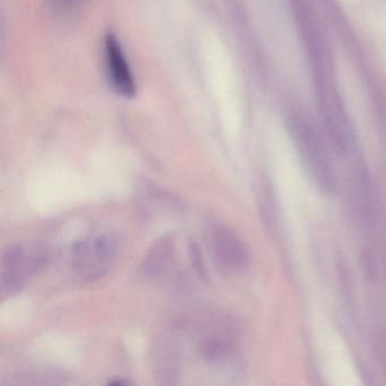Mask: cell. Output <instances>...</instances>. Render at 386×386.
Segmentation results:
<instances>
[{
    "label": "cell",
    "mask_w": 386,
    "mask_h": 386,
    "mask_svg": "<svg viewBox=\"0 0 386 386\" xmlns=\"http://www.w3.org/2000/svg\"><path fill=\"white\" fill-rule=\"evenodd\" d=\"M116 249V239L109 234L80 241L73 249V268L85 279L100 278L108 270Z\"/></svg>",
    "instance_id": "obj_1"
},
{
    "label": "cell",
    "mask_w": 386,
    "mask_h": 386,
    "mask_svg": "<svg viewBox=\"0 0 386 386\" xmlns=\"http://www.w3.org/2000/svg\"><path fill=\"white\" fill-rule=\"evenodd\" d=\"M296 141L303 167L313 184L323 193H333L338 186L337 174L324 150L306 130L296 132Z\"/></svg>",
    "instance_id": "obj_2"
},
{
    "label": "cell",
    "mask_w": 386,
    "mask_h": 386,
    "mask_svg": "<svg viewBox=\"0 0 386 386\" xmlns=\"http://www.w3.org/2000/svg\"><path fill=\"white\" fill-rule=\"evenodd\" d=\"M212 249L217 266L224 273H236L249 266V249L239 236L229 228L220 226L215 230Z\"/></svg>",
    "instance_id": "obj_3"
},
{
    "label": "cell",
    "mask_w": 386,
    "mask_h": 386,
    "mask_svg": "<svg viewBox=\"0 0 386 386\" xmlns=\"http://www.w3.org/2000/svg\"><path fill=\"white\" fill-rule=\"evenodd\" d=\"M1 293L14 296L20 291L25 276L31 274L28 249L22 246L13 245L6 249L1 266Z\"/></svg>",
    "instance_id": "obj_4"
},
{
    "label": "cell",
    "mask_w": 386,
    "mask_h": 386,
    "mask_svg": "<svg viewBox=\"0 0 386 386\" xmlns=\"http://www.w3.org/2000/svg\"><path fill=\"white\" fill-rule=\"evenodd\" d=\"M105 59L108 74L116 91L124 97H132L135 94V83L122 48L113 34L105 38Z\"/></svg>",
    "instance_id": "obj_5"
},
{
    "label": "cell",
    "mask_w": 386,
    "mask_h": 386,
    "mask_svg": "<svg viewBox=\"0 0 386 386\" xmlns=\"http://www.w3.org/2000/svg\"><path fill=\"white\" fill-rule=\"evenodd\" d=\"M174 255V238L170 236L157 239L150 247L142 263L144 276L151 279H157L162 276L172 265Z\"/></svg>",
    "instance_id": "obj_6"
},
{
    "label": "cell",
    "mask_w": 386,
    "mask_h": 386,
    "mask_svg": "<svg viewBox=\"0 0 386 386\" xmlns=\"http://www.w3.org/2000/svg\"><path fill=\"white\" fill-rule=\"evenodd\" d=\"M155 370H157L159 377L166 381L174 380L176 377L177 358L174 356V351L167 345L160 348V351L155 353ZM166 383V382H163Z\"/></svg>",
    "instance_id": "obj_7"
},
{
    "label": "cell",
    "mask_w": 386,
    "mask_h": 386,
    "mask_svg": "<svg viewBox=\"0 0 386 386\" xmlns=\"http://www.w3.org/2000/svg\"><path fill=\"white\" fill-rule=\"evenodd\" d=\"M229 351V343L224 338L212 337L202 345V353L209 360L224 358Z\"/></svg>",
    "instance_id": "obj_8"
},
{
    "label": "cell",
    "mask_w": 386,
    "mask_h": 386,
    "mask_svg": "<svg viewBox=\"0 0 386 386\" xmlns=\"http://www.w3.org/2000/svg\"><path fill=\"white\" fill-rule=\"evenodd\" d=\"M189 256H191L192 265H193L196 276H199V279L203 280V281H207V268H205V263L204 259H203V254H202V249L194 241L189 245Z\"/></svg>",
    "instance_id": "obj_9"
}]
</instances>
